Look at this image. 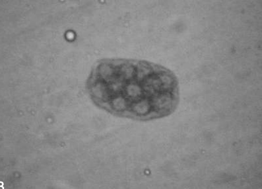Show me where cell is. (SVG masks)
Listing matches in <instances>:
<instances>
[{"label": "cell", "mask_w": 262, "mask_h": 189, "mask_svg": "<svg viewBox=\"0 0 262 189\" xmlns=\"http://www.w3.org/2000/svg\"><path fill=\"white\" fill-rule=\"evenodd\" d=\"M99 108L121 118L147 121L166 117L180 101L178 78L168 69L143 59L104 58L86 81Z\"/></svg>", "instance_id": "1"}]
</instances>
